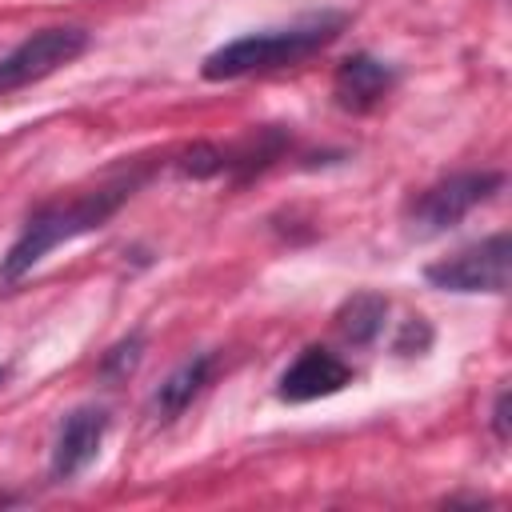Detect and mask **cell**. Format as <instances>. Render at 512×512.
Returning <instances> with one entry per match:
<instances>
[{
	"label": "cell",
	"instance_id": "obj_4",
	"mask_svg": "<svg viewBox=\"0 0 512 512\" xmlns=\"http://www.w3.org/2000/svg\"><path fill=\"white\" fill-rule=\"evenodd\" d=\"M92 36L76 24H60V28H40L28 40H20L12 52L0 56V96L28 88L52 72H60L64 64L80 60L88 52Z\"/></svg>",
	"mask_w": 512,
	"mask_h": 512
},
{
	"label": "cell",
	"instance_id": "obj_5",
	"mask_svg": "<svg viewBox=\"0 0 512 512\" xmlns=\"http://www.w3.org/2000/svg\"><path fill=\"white\" fill-rule=\"evenodd\" d=\"M508 264H512V240L508 232L484 236L436 264L424 268V280L444 292H492L500 296L508 288Z\"/></svg>",
	"mask_w": 512,
	"mask_h": 512
},
{
	"label": "cell",
	"instance_id": "obj_1",
	"mask_svg": "<svg viewBox=\"0 0 512 512\" xmlns=\"http://www.w3.org/2000/svg\"><path fill=\"white\" fill-rule=\"evenodd\" d=\"M140 180H144V172H132V176H116V180H108V184H100V188H92V192H80V196H72V200L40 204V208L24 220V228H20V236L12 240L8 256L0 260V284H16V280H20L24 272H32L52 248H60V244H68V240H76V236H88V232H96V228H104V224L116 216V208L140 188Z\"/></svg>",
	"mask_w": 512,
	"mask_h": 512
},
{
	"label": "cell",
	"instance_id": "obj_6",
	"mask_svg": "<svg viewBox=\"0 0 512 512\" xmlns=\"http://www.w3.org/2000/svg\"><path fill=\"white\" fill-rule=\"evenodd\" d=\"M108 424H112V416H108V408H100V404H80V408H72V412L60 420V428H56L48 476H52L56 484L76 480V476L100 456V444H104V436H108Z\"/></svg>",
	"mask_w": 512,
	"mask_h": 512
},
{
	"label": "cell",
	"instance_id": "obj_15",
	"mask_svg": "<svg viewBox=\"0 0 512 512\" xmlns=\"http://www.w3.org/2000/svg\"><path fill=\"white\" fill-rule=\"evenodd\" d=\"M0 384H4V368H0Z\"/></svg>",
	"mask_w": 512,
	"mask_h": 512
},
{
	"label": "cell",
	"instance_id": "obj_13",
	"mask_svg": "<svg viewBox=\"0 0 512 512\" xmlns=\"http://www.w3.org/2000/svg\"><path fill=\"white\" fill-rule=\"evenodd\" d=\"M428 344H432L428 320H424V316H408L404 328H400V336H396V352H400V356H424Z\"/></svg>",
	"mask_w": 512,
	"mask_h": 512
},
{
	"label": "cell",
	"instance_id": "obj_12",
	"mask_svg": "<svg viewBox=\"0 0 512 512\" xmlns=\"http://www.w3.org/2000/svg\"><path fill=\"white\" fill-rule=\"evenodd\" d=\"M180 172L184 176H196V180H212V176H224V148L216 144H192L180 160Z\"/></svg>",
	"mask_w": 512,
	"mask_h": 512
},
{
	"label": "cell",
	"instance_id": "obj_8",
	"mask_svg": "<svg viewBox=\"0 0 512 512\" xmlns=\"http://www.w3.org/2000/svg\"><path fill=\"white\" fill-rule=\"evenodd\" d=\"M396 84V72L392 64L368 56V52H356L348 60L336 64V76H332V96L344 112H368L376 108Z\"/></svg>",
	"mask_w": 512,
	"mask_h": 512
},
{
	"label": "cell",
	"instance_id": "obj_11",
	"mask_svg": "<svg viewBox=\"0 0 512 512\" xmlns=\"http://www.w3.org/2000/svg\"><path fill=\"white\" fill-rule=\"evenodd\" d=\"M140 356H144V336L132 332L128 340H120V344H112V348L104 352V360H100V376H104V380H124V376L136 372Z\"/></svg>",
	"mask_w": 512,
	"mask_h": 512
},
{
	"label": "cell",
	"instance_id": "obj_10",
	"mask_svg": "<svg viewBox=\"0 0 512 512\" xmlns=\"http://www.w3.org/2000/svg\"><path fill=\"white\" fill-rule=\"evenodd\" d=\"M384 316H388V296L364 288V292H352V296L340 304V312H336V332H340L348 344L364 348V344H372V340L380 336Z\"/></svg>",
	"mask_w": 512,
	"mask_h": 512
},
{
	"label": "cell",
	"instance_id": "obj_2",
	"mask_svg": "<svg viewBox=\"0 0 512 512\" xmlns=\"http://www.w3.org/2000/svg\"><path fill=\"white\" fill-rule=\"evenodd\" d=\"M344 28L340 12H320V16H304L288 28H268V32H248L236 36L228 44H220L216 52L204 56L200 76L220 84V80H240L252 72H272V68H288L308 60L312 52L328 48Z\"/></svg>",
	"mask_w": 512,
	"mask_h": 512
},
{
	"label": "cell",
	"instance_id": "obj_9",
	"mask_svg": "<svg viewBox=\"0 0 512 512\" xmlns=\"http://www.w3.org/2000/svg\"><path fill=\"white\" fill-rule=\"evenodd\" d=\"M212 364H216L212 352H200V356L184 360V364L156 388V396H152V412H156V420H176V416L200 396V388L208 384Z\"/></svg>",
	"mask_w": 512,
	"mask_h": 512
},
{
	"label": "cell",
	"instance_id": "obj_3",
	"mask_svg": "<svg viewBox=\"0 0 512 512\" xmlns=\"http://www.w3.org/2000/svg\"><path fill=\"white\" fill-rule=\"evenodd\" d=\"M500 188H504L500 172H456V176L424 188L408 204V224L416 236H440V232L456 228L472 208L492 200Z\"/></svg>",
	"mask_w": 512,
	"mask_h": 512
},
{
	"label": "cell",
	"instance_id": "obj_7",
	"mask_svg": "<svg viewBox=\"0 0 512 512\" xmlns=\"http://www.w3.org/2000/svg\"><path fill=\"white\" fill-rule=\"evenodd\" d=\"M352 384V364L340 360L336 352L312 344L304 348L276 380V396L284 404H308V400H324V396H336Z\"/></svg>",
	"mask_w": 512,
	"mask_h": 512
},
{
	"label": "cell",
	"instance_id": "obj_14",
	"mask_svg": "<svg viewBox=\"0 0 512 512\" xmlns=\"http://www.w3.org/2000/svg\"><path fill=\"white\" fill-rule=\"evenodd\" d=\"M492 432L500 444H508V388L496 392V404H492Z\"/></svg>",
	"mask_w": 512,
	"mask_h": 512
}]
</instances>
